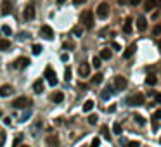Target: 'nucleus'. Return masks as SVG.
<instances>
[{"label": "nucleus", "instance_id": "f257e3e1", "mask_svg": "<svg viewBox=\"0 0 161 147\" xmlns=\"http://www.w3.org/2000/svg\"><path fill=\"white\" fill-rule=\"evenodd\" d=\"M80 23L83 28H94V12L92 10H85V12H81L80 16Z\"/></svg>", "mask_w": 161, "mask_h": 147}, {"label": "nucleus", "instance_id": "f03ea898", "mask_svg": "<svg viewBox=\"0 0 161 147\" xmlns=\"http://www.w3.org/2000/svg\"><path fill=\"white\" fill-rule=\"evenodd\" d=\"M30 106H33L30 97H18V99H14V102H12V108L14 109H26Z\"/></svg>", "mask_w": 161, "mask_h": 147}, {"label": "nucleus", "instance_id": "7ed1b4c3", "mask_svg": "<svg viewBox=\"0 0 161 147\" xmlns=\"http://www.w3.org/2000/svg\"><path fill=\"white\" fill-rule=\"evenodd\" d=\"M144 100H146V97L142 94H133V95H130V97L127 99V104L128 106H142Z\"/></svg>", "mask_w": 161, "mask_h": 147}, {"label": "nucleus", "instance_id": "20e7f679", "mask_svg": "<svg viewBox=\"0 0 161 147\" xmlns=\"http://www.w3.org/2000/svg\"><path fill=\"white\" fill-rule=\"evenodd\" d=\"M45 76H47V81H49L50 87H56V85H57V75H56V71H54L50 66L45 68Z\"/></svg>", "mask_w": 161, "mask_h": 147}, {"label": "nucleus", "instance_id": "39448f33", "mask_svg": "<svg viewBox=\"0 0 161 147\" xmlns=\"http://www.w3.org/2000/svg\"><path fill=\"white\" fill-rule=\"evenodd\" d=\"M97 16L101 18V19H106L108 16H109V4L108 2H102L97 5Z\"/></svg>", "mask_w": 161, "mask_h": 147}, {"label": "nucleus", "instance_id": "423d86ee", "mask_svg": "<svg viewBox=\"0 0 161 147\" xmlns=\"http://www.w3.org/2000/svg\"><path fill=\"white\" fill-rule=\"evenodd\" d=\"M45 144L47 147H59V135L57 133H49L45 138Z\"/></svg>", "mask_w": 161, "mask_h": 147}, {"label": "nucleus", "instance_id": "0eeeda50", "mask_svg": "<svg viewBox=\"0 0 161 147\" xmlns=\"http://www.w3.org/2000/svg\"><path fill=\"white\" fill-rule=\"evenodd\" d=\"M40 37L45 40H52L54 38V29H52L50 26H47V24H43L40 28Z\"/></svg>", "mask_w": 161, "mask_h": 147}, {"label": "nucleus", "instance_id": "6e6552de", "mask_svg": "<svg viewBox=\"0 0 161 147\" xmlns=\"http://www.w3.org/2000/svg\"><path fill=\"white\" fill-rule=\"evenodd\" d=\"M35 14H37V12H35V5H33V4H28V5L24 7V10H23V16H24L26 21H31L35 18Z\"/></svg>", "mask_w": 161, "mask_h": 147}, {"label": "nucleus", "instance_id": "1a4fd4ad", "mask_svg": "<svg viewBox=\"0 0 161 147\" xmlns=\"http://www.w3.org/2000/svg\"><path fill=\"white\" fill-rule=\"evenodd\" d=\"M127 85H128V81H127V78L125 76H116L114 78V90H125L127 88Z\"/></svg>", "mask_w": 161, "mask_h": 147}, {"label": "nucleus", "instance_id": "9d476101", "mask_svg": "<svg viewBox=\"0 0 161 147\" xmlns=\"http://www.w3.org/2000/svg\"><path fill=\"white\" fill-rule=\"evenodd\" d=\"M78 75H80L81 78H87L90 75V64L89 62H81L80 66H78Z\"/></svg>", "mask_w": 161, "mask_h": 147}, {"label": "nucleus", "instance_id": "9b49d317", "mask_svg": "<svg viewBox=\"0 0 161 147\" xmlns=\"http://www.w3.org/2000/svg\"><path fill=\"white\" fill-rule=\"evenodd\" d=\"M154 7H161V0H146L144 2V10L146 12H151Z\"/></svg>", "mask_w": 161, "mask_h": 147}, {"label": "nucleus", "instance_id": "f8f14e48", "mask_svg": "<svg viewBox=\"0 0 161 147\" xmlns=\"http://www.w3.org/2000/svg\"><path fill=\"white\" fill-rule=\"evenodd\" d=\"M113 95H114V87H113V85H108V87L102 90V94H101L102 100H108V99L113 97Z\"/></svg>", "mask_w": 161, "mask_h": 147}, {"label": "nucleus", "instance_id": "ddd939ff", "mask_svg": "<svg viewBox=\"0 0 161 147\" xmlns=\"http://www.w3.org/2000/svg\"><path fill=\"white\" fill-rule=\"evenodd\" d=\"M12 92H14L12 85H2L0 87V97H9V95H12Z\"/></svg>", "mask_w": 161, "mask_h": 147}, {"label": "nucleus", "instance_id": "4468645a", "mask_svg": "<svg viewBox=\"0 0 161 147\" xmlns=\"http://www.w3.org/2000/svg\"><path fill=\"white\" fill-rule=\"evenodd\" d=\"M10 12H12V2H10V0H4V2H2V14H4V16H9Z\"/></svg>", "mask_w": 161, "mask_h": 147}, {"label": "nucleus", "instance_id": "2eb2a0df", "mask_svg": "<svg viewBox=\"0 0 161 147\" xmlns=\"http://www.w3.org/2000/svg\"><path fill=\"white\" fill-rule=\"evenodd\" d=\"M137 29H139V31H146V29H147V19H146L144 16H139V18H137Z\"/></svg>", "mask_w": 161, "mask_h": 147}, {"label": "nucleus", "instance_id": "dca6fc26", "mask_svg": "<svg viewBox=\"0 0 161 147\" xmlns=\"http://www.w3.org/2000/svg\"><path fill=\"white\" fill-rule=\"evenodd\" d=\"M33 92H35V94H42V92H43V80L42 78H38L33 83Z\"/></svg>", "mask_w": 161, "mask_h": 147}, {"label": "nucleus", "instance_id": "f3484780", "mask_svg": "<svg viewBox=\"0 0 161 147\" xmlns=\"http://www.w3.org/2000/svg\"><path fill=\"white\" fill-rule=\"evenodd\" d=\"M50 100L52 102H56V104H61L62 100H64V94L62 92H54L50 95Z\"/></svg>", "mask_w": 161, "mask_h": 147}, {"label": "nucleus", "instance_id": "a211bd4d", "mask_svg": "<svg viewBox=\"0 0 161 147\" xmlns=\"http://www.w3.org/2000/svg\"><path fill=\"white\" fill-rule=\"evenodd\" d=\"M135 50H137V43H132L130 47H128V49L125 50V54H123V57H125V59H130L132 56L135 54Z\"/></svg>", "mask_w": 161, "mask_h": 147}, {"label": "nucleus", "instance_id": "6ab92c4d", "mask_svg": "<svg viewBox=\"0 0 161 147\" xmlns=\"http://www.w3.org/2000/svg\"><path fill=\"white\" fill-rule=\"evenodd\" d=\"M28 64H30V59H28V57H19L16 62H14L16 68H26Z\"/></svg>", "mask_w": 161, "mask_h": 147}, {"label": "nucleus", "instance_id": "aec40b11", "mask_svg": "<svg viewBox=\"0 0 161 147\" xmlns=\"http://www.w3.org/2000/svg\"><path fill=\"white\" fill-rule=\"evenodd\" d=\"M123 33H127V35H130L132 33V19L130 18L125 21V24H123Z\"/></svg>", "mask_w": 161, "mask_h": 147}, {"label": "nucleus", "instance_id": "412c9836", "mask_svg": "<svg viewBox=\"0 0 161 147\" xmlns=\"http://www.w3.org/2000/svg\"><path fill=\"white\" fill-rule=\"evenodd\" d=\"M111 56H113V52H111L109 49H102V52H101V56H99V57L104 59V61H109Z\"/></svg>", "mask_w": 161, "mask_h": 147}, {"label": "nucleus", "instance_id": "4be33fe9", "mask_svg": "<svg viewBox=\"0 0 161 147\" xmlns=\"http://www.w3.org/2000/svg\"><path fill=\"white\" fill-rule=\"evenodd\" d=\"M81 35H83V26H81V24H78V26H75V28H73V37L80 38Z\"/></svg>", "mask_w": 161, "mask_h": 147}, {"label": "nucleus", "instance_id": "5701e85b", "mask_svg": "<svg viewBox=\"0 0 161 147\" xmlns=\"http://www.w3.org/2000/svg\"><path fill=\"white\" fill-rule=\"evenodd\" d=\"M94 106H95V104H94V100L89 99V100H85V104H83V111H85V113H89V111L94 109Z\"/></svg>", "mask_w": 161, "mask_h": 147}, {"label": "nucleus", "instance_id": "b1692460", "mask_svg": "<svg viewBox=\"0 0 161 147\" xmlns=\"http://www.w3.org/2000/svg\"><path fill=\"white\" fill-rule=\"evenodd\" d=\"M31 116V109L30 108H26V111H24V114L19 118V121H28V118Z\"/></svg>", "mask_w": 161, "mask_h": 147}, {"label": "nucleus", "instance_id": "393cba45", "mask_svg": "<svg viewBox=\"0 0 161 147\" xmlns=\"http://www.w3.org/2000/svg\"><path fill=\"white\" fill-rule=\"evenodd\" d=\"M9 47H10L9 40H0V50H7Z\"/></svg>", "mask_w": 161, "mask_h": 147}, {"label": "nucleus", "instance_id": "a878e982", "mask_svg": "<svg viewBox=\"0 0 161 147\" xmlns=\"http://www.w3.org/2000/svg\"><path fill=\"white\" fill-rule=\"evenodd\" d=\"M113 133H114V135H121V125L120 123H114V125H113Z\"/></svg>", "mask_w": 161, "mask_h": 147}, {"label": "nucleus", "instance_id": "bb28decb", "mask_svg": "<svg viewBox=\"0 0 161 147\" xmlns=\"http://www.w3.org/2000/svg\"><path fill=\"white\" fill-rule=\"evenodd\" d=\"M101 61L102 59L99 57V56H95V57L92 59V66H94V68H101Z\"/></svg>", "mask_w": 161, "mask_h": 147}, {"label": "nucleus", "instance_id": "cd10ccee", "mask_svg": "<svg viewBox=\"0 0 161 147\" xmlns=\"http://www.w3.org/2000/svg\"><path fill=\"white\" fill-rule=\"evenodd\" d=\"M156 81H158V80H156L154 75H149V76L146 78V83H147V85H156Z\"/></svg>", "mask_w": 161, "mask_h": 147}, {"label": "nucleus", "instance_id": "c85d7f7f", "mask_svg": "<svg viewBox=\"0 0 161 147\" xmlns=\"http://www.w3.org/2000/svg\"><path fill=\"white\" fill-rule=\"evenodd\" d=\"M102 78H104V76H102L101 73H97V75H95V76L92 78V83H95V85H99V83H101V81H102Z\"/></svg>", "mask_w": 161, "mask_h": 147}, {"label": "nucleus", "instance_id": "c756f323", "mask_svg": "<svg viewBox=\"0 0 161 147\" xmlns=\"http://www.w3.org/2000/svg\"><path fill=\"white\" fill-rule=\"evenodd\" d=\"M101 133L104 135V137L108 138V140H111V135H109V130H108V127H102L101 128Z\"/></svg>", "mask_w": 161, "mask_h": 147}, {"label": "nucleus", "instance_id": "7c9ffc66", "mask_svg": "<svg viewBox=\"0 0 161 147\" xmlns=\"http://www.w3.org/2000/svg\"><path fill=\"white\" fill-rule=\"evenodd\" d=\"M125 147H141V142H137V140H132V142H127Z\"/></svg>", "mask_w": 161, "mask_h": 147}, {"label": "nucleus", "instance_id": "2f4dec72", "mask_svg": "<svg viewBox=\"0 0 161 147\" xmlns=\"http://www.w3.org/2000/svg\"><path fill=\"white\" fill-rule=\"evenodd\" d=\"M2 33H4V35H10V33H12V29H10V26H7V24H4V26H2Z\"/></svg>", "mask_w": 161, "mask_h": 147}, {"label": "nucleus", "instance_id": "473e14b6", "mask_svg": "<svg viewBox=\"0 0 161 147\" xmlns=\"http://www.w3.org/2000/svg\"><path fill=\"white\" fill-rule=\"evenodd\" d=\"M33 54H35V56H40L42 54V45H33Z\"/></svg>", "mask_w": 161, "mask_h": 147}, {"label": "nucleus", "instance_id": "72a5a7b5", "mask_svg": "<svg viewBox=\"0 0 161 147\" xmlns=\"http://www.w3.org/2000/svg\"><path fill=\"white\" fill-rule=\"evenodd\" d=\"M133 119H135V123H139V125H144V123H146V119H144L142 116H139V114H135Z\"/></svg>", "mask_w": 161, "mask_h": 147}, {"label": "nucleus", "instance_id": "f704fd0d", "mask_svg": "<svg viewBox=\"0 0 161 147\" xmlns=\"http://www.w3.org/2000/svg\"><path fill=\"white\" fill-rule=\"evenodd\" d=\"M97 119H99L97 114H90V116H89V123H90V125H95V123H97Z\"/></svg>", "mask_w": 161, "mask_h": 147}, {"label": "nucleus", "instance_id": "c9c22d12", "mask_svg": "<svg viewBox=\"0 0 161 147\" xmlns=\"http://www.w3.org/2000/svg\"><path fill=\"white\" fill-rule=\"evenodd\" d=\"M64 80H66V81L71 80V69L70 68H66V71H64Z\"/></svg>", "mask_w": 161, "mask_h": 147}, {"label": "nucleus", "instance_id": "e433bc0d", "mask_svg": "<svg viewBox=\"0 0 161 147\" xmlns=\"http://www.w3.org/2000/svg\"><path fill=\"white\" fill-rule=\"evenodd\" d=\"M160 33H161V24H156V26H154V29H152V35H156V37H158Z\"/></svg>", "mask_w": 161, "mask_h": 147}, {"label": "nucleus", "instance_id": "4c0bfd02", "mask_svg": "<svg viewBox=\"0 0 161 147\" xmlns=\"http://www.w3.org/2000/svg\"><path fill=\"white\" fill-rule=\"evenodd\" d=\"M5 138H7L5 132H4V133H0V147H4V144H5Z\"/></svg>", "mask_w": 161, "mask_h": 147}, {"label": "nucleus", "instance_id": "58836bf2", "mask_svg": "<svg viewBox=\"0 0 161 147\" xmlns=\"http://www.w3.org/2000/svg\"><path fill=\"white\" fill-rule=\"evenodd\" d=\"M99 144H101V138H94V140H92V147H99Z\"/></svg>", "mask_w": 161, "mask_h": 147}, {"label": "nucleus", "instance_id": "ea45409f", "mask_svg": "<svg viewBox=\"0 0 161 147\" xmlns=\"http://www.w3.org/2000/svg\"><path fill=\"white\" fill-rule=\"evenodd\" d=\"M152 97H154L156 102H161V94H152Z\"/></svg>", "mask_w": 161, "mask_h": 147}, {"label": "nucleus", "instance_id": "a19ab883", "mask_svg": "<svg viewBox=\"0 0 161 147\" xmlns=\"http://www.w3.org/2000/svg\"><path fill=\"white\" fill-rule=\"evenodd\" d=\"M152 119H161V111H156L154 116H152Z\"/></svg>", "mask_w": 161, "mask_h": 147}, {"label": "nucleus", "instance_id": "79ce46f5", "mask_svg": "<svg viewBox=\"0 0 161 147\" xmlns=\"http://www.w3.org/2000/svg\"><path fill=\"white\" fill-rule=\"evenodd\" d=\"M142 0H130V5H133V7H137L139 4H141Z\"/></svg>", "mask_w": 161, "mask_h": 147}, {"label": "nucleus", "instance_id": "37998d69", "mask_svg": "<svg viewBox=\"0 0 161 147\" xmlns=\"http://www.w3.org/2000/svg\"><path fill=\"white\" fill-rule=\"evenodd\" d=\"M85 2H87V0H73L75 5H81V4H85Z\"/></svg>", "mask_w": 161, "mask_h": 147}, {"label": "nucleus", "instance_id": "c03bdc74", "mask_svg": "<svg viewBox=\"0 0 161 147\" xmlns=\"http://www.w3.org/2000/svg\"><path fill=\"white\" fill-rule=\"evenodd\" d=\"M21 138H23V135H19V137H18L16 140H14V147H18V144L21 142Z\"/></svg>", "mask_w": 161, "mask_h": 147}, {"label": "nucleus", "instance_id": "a18cd8bd", "mask_svg": "<svg viewBox=\"0 0 161 147\" xmlns=\"http://www.w3.org/2000/svg\"><path fill=\"white\" fill-rule=\"evenodd\" d=\"M113 49L114 50H120L121 47H120V43H116V42H113Z\"/></svg>", "mask_w": 161, "mask_h": 147}, {"label": "nucleus", "instance_id": "49530a36", "mask_svg": "<svg viewBox=\"0 0 161 147\" xmlns=\"http://www.w3.org/2000/svg\"><path fill=\"white\" fill-rule=\"evenodd\" d=\"M64 49H73V43H68V42H66V43H64Z\"/></svg>", "mask_w": 161, "mask_h": 147}, {"label": "nucleus", "instance_id": "de8ad7c7", "mask_svg": "<svg viewBox=\"0 0 161 147\" xmlns=\"http://www.w3.org/2000/svg\"><path fill=\"white\" fill-rule=\"evenodd\" d=\"M4 125H10V118H5V119H4Z\"/></svg>", "mask_w": 161, "mask_h": 147}, {"label": "nucleus", "instance_id": "09e8293b", "mask_svg": "<svg viewBox=\"0 0 161 147\" xmlns=\"http://www.w3.org/2000/svg\"><path fill=\"white\" fill-rule=\"evenodd\" d=\"M158 49H160V52H161V38H160V42H158Z\"/></svg>", "mask_w": 161, "mask_h": 147}, {"label": "nucleus", "instance_id": "8fccbe9b", "mask_svg": "<svg viewBox=\"0 0 161 147\" xmlns=\"http://www.w3.org/2000/svg\"><path fill=\"white\" fill-rule=\"evenodd\" d=\"M125 2H127V0H118V4H121V5H123V4H125Z\"/></svg>", "mask_w": 161, "mask_h": 147}, {"label": "nucleus", "instance_id": "3c124183", "mask_svg": "<svg viewBox=\"0 0 161 147\" xmlns=\"http://www.w3.org/2000/svg\"><path fill=\"white\" fill-rule=\"evenodd\" d=\"M64 2H66V0H57V4H64Z\"/></svg>", "mask_w": 161, "mask_h": 147}, {"label": "nucleus", "instance_id": "603ef678", "mask_svg": "<svg viewBox=\"0 0 161 147\" xmlns=\"http://www.w3.org/2000/svg\"><path fill=\"white\" fill-rule=\"evenodd\" d=\"M21 147H30V146H21Z\"/></svg>", "mask_w": 161, "mask_h": 147}, {"label": "nucleus", "instance_id": "864d4df0", "mask_svg": "<svg viewBox=\"0 0 161 147\" xmlns=\"http://www.w3.org/2000/svg\"><path fill=\"white\" fill-rule=\"evenodd\" d=\"M0 116H2V111H0Z\"/></svg>", "mask_w": 161, "mask_h": 147}, {"label": "nucleus", "instance_id": "5fc2aeb1", "mask_svg": "<svg viewBox=\"0 0 161 147\" xmlns=\"http://www.w3.org/2000/svg\"><path fill=\"white\" fill-rule=\"evenodd\" d=\"M83 147H87V146H83Z\"/></svg>", "mask_w": 161, "mask_h": 147}, {"label": "nucleus", "instance_id": "6e6d98bb", "mask_svg": "<svg viewBox=\"0 0 161 147\" xmlns=\"http://www.w3.org/2000/svg\"><path fill=\"white\" fill-rule=\"evenodd\" d=\"M160 142H161V140H160Z\"/></svg>", "mask_w": 161, "mask_h": 147}]
</instances>
